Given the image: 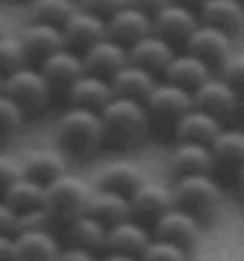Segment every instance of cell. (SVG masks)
I'll return each mask as SVG.
<instances>
[{"label": "cell", "mask_w": 244, "mask_h": 261, "mask_svg": "<svg viewBox=\"0 0 244 261\" xmlns=\"http://www.w3.org/2000/svg\"><path fill=\"white\" fill-rule=\"evenodd\" d=\"M103 139L115 149H132L146 139L151 129V115L146 103L132 96H113L101 111Z\"/></svg>", "instance_id": "6da1fadb"}, {"label": "cell", "mask_w": 244, "mask_h": 261, "mask_svg": "<svg viewBox=\"0 0 244 261\" xmlns=\"http://www.w3.org/2000/svg\"><path fill=\"white\" fill-rule=\"evenodd\" d=\"M56 139L60 149L79 159L96 153L98 146L105 142L101 113L82 106H70L56 122Z\"/></svg>", "instance_id": "7a4b0ae2"}, {"label": "cell", "mask_w": 244, "mask_h": 261, "mask_svg": "<svg viewBox=\"0 0 244 261\" xmlns=\"http://www.w3.org/2000/svg\"><path fill=\"white\" fill-rule=\"evenodd\" d=\"M94 187L79 175L63 173L56 180L46 185V211L50 216V223L56 225H70L74 218L87 214L89 201H91Z\"/></svg>", "instance_id": "3957f363"}, {"label": "cell", "mask_w": 244, "mask_h": 261, "mask_svg": "<svg viewBox=\"0 0 244 261\" xmlns=\"http://www.w3.org/2000/svg\"><path fill=\"white\" fill-rule=\"evenodd\" d=\"M3 91L12 96L26 111V115L29 113H41L48 106L50 96H53V87L46 80V74L41 72V67H32L29 63L5 74Z\"/></svg>", "instance_id": "277c9868"}, {"label": "cell", "mask_w": 244, "mask_h": 261, "mask_svg": "<svg viewBox=\"0 0 244 261\" xmlns=\"http://www.w3.org/2000/svg\"><path fill=\"white\" fill-rule=\"evenodd\" d=\"M175 204L187 208L194 216H208L213 214L223 199L221 185L213 180L211 173H194V175H180L173 185Z\"/></svg>", "instance_id": "5b68a950"}, {"label": "cell", "mask_w": 244, "mask_h": 261, "mask_svg": "<svg viewBox=\"0 0 244 261\" xmlns=\"http://www.w3.org/2000/svg\"><path fill=\"white\" fill-rule=\"evenodd\" d=\"M194 106L213 113L215 118H232L242 108V94L230 84L223 74H211L204 84H199L194 91Z\"/></svg>", "instance_id": "8992f818"}, {"label": "cell", "mask_w": 244, "mask_h": 261, "mask_svg": "<svg viewBox=\"0 0 244 261\" xmlns=\"http://www.w3.org/2000/svg\"><path fill=\"white\" fill-rule=\"evenodd\" d=\"M232 39H235L232 34L223 32L213 24L199 22V27L184 41V48L199 56L201 60H206L213 70H221L232 58Z\"/></svg>", "instance_id": "52a82bcc"}, {"label": "cell", "mask_w": 244, "mask_h": 261, "mask_svg": "<svg viewBox=\"0 0 244 261\" xmlns=\"http://www.w3.org/2000/svg\"><path fill=\"white\" fill-rule=\"evenodd\" d=\"M144 103L149 108L151 120H168L175 125L194 106V96H192V89H184L175 82L163 80L156 82V87L149 91Z\"/></svg>", "instance_id": "ba28073f"}, {"label": "cell", "mask_w": 244, "mask_h": 261, "mask_svg": "<svg viewBox=\"0 0 244 261\" xmlns=\"http://www.w3.org/2000/svg\"><path fill=\"white\" fill-rule=\"evenodd\" d=\"M153 238L168 240L175 245L184 247V249H194L201 240V223L199 216L189 214L187 208L175 204L173 208H168L163 216H158L153 221Z\"/></svg>", "instance_id": "9c48e42d"}, {"label": "cell", "mask_w": 244, "mask_h": 261, "mask_svg": "<svg viewBox=\"0 0 244 261\" xmlns=\"http://www.w3.org/2000/svg\"><path fill=\"white\" fill-rule=\"evenodd\" d=\"M39 67H41V72L46 74V80L50 82L53 91H67V89L87 72L84 60H82V53L70 46L58 48L50 56L39 60Z\"/></svg>", "instance_id": "30bf717a"}, {"label": "cell", "mask_w": 244, "mask_h": 261, "mask_svg": "<svg viewBox=\"0 0 244 261\" xmlns=\"http://www.w3.org/2000/svg\"><path fill=\"white\" fill-rule=\"evenodd\" d=\"M199 10L182 5L177 0H170L166 8H160L153 15V32L173 43H184L187 36L199 27Z\"/></svg>", "instance_id": "8fae6325"}, {"label": "cell", "mask_w": 244, "mask_h": 261, "mask_svg": "<svg viewBox=\"0 0 244 261\" xmlns=\"http://www.w3.org/2000/svg\"><path fill=\"white\" fill-rule=\"evenodd\" d=\"M82 60H84L87 72H94V74L111 80L120 67H125L129 63V48L111 36H103L82 50Z\"/></svg>", "instance_id": "7c38bea8"}, {"label": "cell", "mask_w": 244, "mask_h": 261, "mask_svg": "<svg viewBox=\"0 0 244 261\" xmlns=\"http://www.w3.org/2000/svg\"><path fill=\"white\" fill-rule=\"evenodd\" d=\"M105 24H108V36L129 48V43H134V41H139L142 36L153 32V15L127 3L120 10H115L105 19Z\"/></svg>", "instance_id": "4fadbf2b"}, {"label": "cell", "mask_w": 244, "mask_h": 261, "mask_svg": "<svg viewBox=\"0 0 244 261\" xmlns=\"http://www.w3.org/2000/svg\"><path fill=\"white\" fill-rule=\"evenodd\" d=\"M63 34H65V43L82 53L84 48H89L98 39L108 36V24H105V17L96 15L91 10L77 8L74 15L63 24Z\"/></svg>", "instance_id": "5bb4252c"}, {"label": "cell", "mask_w": 244, "mask_h": 261, "mask_svg": "<svg viewBox=\"0 0 244 261\" xmlns=\"http://www.w3.org/2000/svg\"><path fill=\"white\" fill-rule=\"evenodd\" d=\"M175 43L163 39L160 34L151 32L146 36H142L139 41L129 43V63H137L151 70L153 74H163L166 67L170 65V60L175 58Z\"/></svg>", "instance_id": "9a60e30c"}, {"label": "cell", "mask_w": 244, "mask_h": 261, "mask_svg": "<svg viewBox=\"0 0 244 261\" xmlns=\"http://www.w3.org/2000/svg\"><path fill=\"white\" fill-rule=\"evenodd\" d=\"M129 204H132L134 218H151V221H156L158 216H163L168 208L175 206L173 187L160 185V182L144 180L142 185L129 194Z\"/></svg>", "instance_id": "2e32d148"}, {"label": "cell", "mask_w": 244, "mask_h": 261, "mask_svg": "<svg viewBox=\"0 0 244 261\" xmlns=\"http://www.w3.org/2000/svg\"><path fill=\"white\" fill-rule=\"evenodd\" d=\"M168 168L175 177L194 173H213L215 161L211 153V144L199 142H177L168 156Z\"/></svg>", "instance_id": "e0dca14e"}, {"label": "cell", "mask_w": 244, "mask_h": 261, "mask_svg": "<svg viewBox=\"0 0 244 261\" xmlns=\"http://www.w3.org/2000/svg\"><path fill=\"white\" fill-rule=\"evenodd\" d=\"M151 240H153V235L134 216H129L125 221H118V223H113V225H108L105 252H125V254L139 256Z\"/></svg>", "instance_id": "ac0fdd59"}, {"label": "cell", "mask_w": 244, "mask_h": 261, "mask_svg": "<svg viewBox=\"0 0 244 261\" xmlns=\"http://www.w3.org/2000/svg\"><path fill=\"white\" fill-rule=\"evenodd\" d=\"M223 120L215 118L213 113L192 106L177 122H175V139L177 142H199V144H211L215 135L223 129Z\"/></svg>", "instance_id": "d6986e66"}, {"label": "cell", "mask_w": 244, "mask_h": 261, "mask_svg": "<svg viewBox=\"0 0 244 261\" xmlns=\"http://www.w3.org/2000/svg\"><path fill=\"white\" fill-rule=\"evenodd\" d=\"M60 249L63 247L56 240V235L50 232V228L15 232L17 261H56Z\"/></svg>", "instance_id": "ffe728a7"}, {"label": "cell", "mask_w": 244, "mask_h": 261, "mask_svg": "<svg viewBox=\"0 0 244 261\" xmlns=\"http://www.w3.org/2000/svg\"><path fill=\"white\" fill-rule=\"evenodd\" d=\"M65 94H67L70 106L101 111L103 106L115 96V91H113V84L108 77H101V74H94V72H84Z\"/></svg>", "instance_id": "44dd1931"}, {"label": "cell", "mask_w": 244, "mask_h": 261, "mask_svg": "<svg viewBox=\"0 0 244 261\" xmlns=\"http://www.w3.org/2000/svg\"><path fill=\"white\" fill-rule=\"evenodd\" d=\"M19 36H22V43L26 48V53H29V60H43L53 50L67 46L65 43L63 27L48 24V22H36V19H32V22L26 24L22 32H19Z\"/></svg>", "instance_id": "7402d4cb"}, {"label": "cell", "mask_w": 244, "mask_h": 261, "mask_svg": "<svg viewBox=\"0 0 244 261\" xmlns=\"http://www.w3.org/2000/svg\"><path fill=\"white\" fill-rule=\"evenodd\" d=\"M213 74V67L206 60H201L199 56H194L192 50H182V53H175V58L170 60V65L166 67L163 72V77L168 82H175V84H180L184 89H194L199 84H204L208 77Z\"/></svg>", "instance_id": "603a6c76"}, {"label": "cell", "mask_w": 244, "mask_h": 261, "mask_svg": "<svg viewBox=\"0 0 244 261\" xmlns=\"http://www.w3.org/2000/svg\"><path fill=\"white\" fill-rule=\"evenodd\" d=\"M19 163H22V173L26 177H34V180L48 185L50 180H56L58 175L67 173V161L58 149H29L19 156Z\"/></svg>", "instance_id": "cb8c5ba5"}, {"label": "cell", "mask_w": 244, "mask_h": 261, "mask_svg": "<svg viewBox=\"0 0 244 261\" xmlns=\"http://www.w3.org/2000/svg\"><path fill=\"white\" fill-rule=\"evenodd\" d=\"M199 19L237 36L244 32V3L239 0H206L199 8Z\"/></svg>", "instance_id": "d4e9b609"}, {"label": "cell", "mask_w": 244, "mask_h": 261, "mask_svg": "<svg viewBox=\"0 0 244 261\" xmlns=\"http://www.w3.org/2000/svg\"><path fill=\"white\" fill-rule=\"evenodd\" d=\"M87 214H91L105 225H113V223L125 221V218L132 216V204H129V197L122 194V192L105 190V187H96L94 185Z\"/></svg>", "instance_id": "484cf974"}, {"label": "cell", "mask_w": 244, "mask_h": 261, "mask_svg": "<svg viewBox=\"0 0 244 261\" xmlns=\"http://www.w3.org/2000/svg\"><path fill=\"white\" fill-rule=\"evenodd\" d=\"M211 153L215 161V168L237 173L244 163V129L237 127H223L211 142Z\"/></svg>", "instance_id": "4316f807"}, {"label": "cell", "mask_w": 244, "mask_h": 261, "mask_svg": "<svg viewBox=\"0 0 244 261\" xmlns=\"http://www.w3.org/2000/svg\"><path fill=\"white\" fill-rule=\"evenodd\" d=\"M156 77L151 70L142 67L137 63H127L125 67H120L115 74L111 77V84H113V91L118 96H132V98H139L144 101L149 91L156 87Z\"/></svg>", "instance_id": "83f0119b"}, {"label": "cell", "mask_w": 244, "mask_h": 261, "mask_svg": "<svg viewBox=\"0 0 244 261\" xmlns=\"http://www.w3.org/2000/svg\"><path fill=\"white\" fill-rule=\"evenodd\" d=\"M146 180V175L142 173V168L129 163V161H120V163H108L103 166L96 175V187H105V190H115L122 194H132L142 182Z\"/></svg>", "instance_id": "f1b7e54d"}, {"label": "cell", "mask_w": 244, "mask_h": 261, "mask_svg": "<svg viewBox=\"0 0 244 261\" xmlns=\"http://www.w3.org/2000/svg\"><path fill=\"white\" fill-rule=\"evenodd\" d=\"M0 199H5L17 214L32 211V208H41V206L46 204V185L39 180H34V177L22 175L19 180H15L10 185Z\"/></svg>", "instance_id": "f546056e"}, {"label": "cell", "mask_w": 244, "mask_h": 261, "mask_svg": "<svg viewBox=\"0 0 244 261\" xmlns=\"http://www.w3.org/2000/svg\"><path fill=\"white\" fill-rule=\"evenodd\" d=\"M67 235H70L72 245L87 247L91 252H101V249H105L108 225L101 223L98 218H94L91 214H84L67 225Z\"/></svg>", "instance_id": "4dcf8cb0"}, {"label": "cell", "mask_w": 244, "mask_h": 261, "mask_svg": "<svg viewBox=\"0 0 244 261\" xmlns=\"http://www.w3.org/2000/svg\"><path fill=\"white\" fill-rule=\"evenodd\" d=\"M79 8V0H29V17L36 22H48V24H58L63 27L74 10Z\"/></svg>", "instance_id": "1f68e13d"}, {"label": "cell", "mask_w": 244, "mask_h": 261, "mask_svg": "<svg viewBox=\"0 0 244 261\" xmlns=\"http://www.w3.org/2000/svg\"><path fill=\"white\" fill-rule=\"evenodd\" d=\"M26 63H29V53L22 43V36L10 32L0 34V74L5 77Z\"/></svg>", "instance_id": "d6a6232c"}, {"label": "cell", "mask_w": 244, "mask_h": 261, "mask_svg": "<svg viewBox=\"0 0 244 261\" xmlns=\"http://www.w3.org/2000/svg\"><path fill=\"white\" fill-rule=\"evenodd\" d=\"M24 120H26V111L12 96L0 91V142L15 137L24 127Z\"/></svg>", "instance_id": "836d02e7"}, {"label": "cell", "mask_w": 244, "mask_h": 261, "mask_svg": "<svg viewBox=\"0 0 244 261\" xmlns=\"http://www.w3.org/2000/svg\"><path fill=\"white\" fill-rule=\"evenodd\" d=\"M142 261H189V249L175 245V242H168V240L153 238L146 245L142 254H139Z\"/></svg>", "instance_id": "e575fe53"}, {"label": "cell", "mask_w": 244, "mask_h": 261, "mask_svg": "<svg viewBox=\"0 0 244 261\" xmlns=\"http://www.w3.org/2000/svg\"><path fill=\"white\" fill-rule=\"evenodd\" d=\"M50 216H48L46 206L41 208H32V211H24V214H17V230H39V228H50Z\"/></svg>", "instance_id": "d590c367"}, {"label": "cell", "mask_w": 244, "mask_h": 261, "mask_svg": "<svg viewBox=\"0 0 244 261\" xmlns=\"http://www.w3.org/2000/svg\"><path fill=\"white\" fill-rule=\"evenodd\" d=\"M22 163L19 159H12V156H0V197L5 194L10 185L15 180L22 177Z\"/></svg>", "instance_id": "8d00e7d4"}, {"label": "cell", "mask_w": 244, "mask_h": 261, "mask_svg": "<svg viewBox=\"0 0 244 261\" xmlns=\"http://www.w3.org/2000/svg\"><path fill=\"white\" fill-rule=\"evenodd\" d=\"M221 74L242 94L244 91V56H235L232 53V58L221 67Z\"/></svg>", "instance_id": "74e56055"}, {"label": "cell", "mask_w": 244, "mask_h": 261, "mask_svg": "<svg viewBox=\"0 0 244 261\" xmlns=\"http://www.w3.org/2000/svg\"><path fill=\"white\" fill-rule=\"evenodd\" d=\"M127 3H129V0H79V8L91 10V12H96V15H101L108 19L115 10H120L122 5H127Z\"/></svg>", "instance_id": "f35d334b"}, {"label": "cell", "mask_w": 244, "mask_h": 261, "mask_svg": "<svg viewBox=\"0 0 244 261\" xmlns=\"http://www.w3.org/2000/svg\"><path fill=\"white\" fill-rule=\"evenodd\" d=\"M56 261H98V256H96V252L87 249V247L70 245V247H63V249H60Z\"/></svg>", "instance_id": "ab89813d"}, {"label": "cell", "mask_w": 244, "mask_h": 261, "mask_svg": "<svg viewBox=\"0 0 244 261\" xmlns=\"http://www.w3.org/2000/svg\"><path fill=\"white\" fill-rule=\"evenodd\" d=\"M15 230H17V211L5 199H0V232L3 235H15Z\"/></svg>", "instance_id": "60d3db41"}, {"label": "cell", "mask_w": 244, "mask_h": 261, "mask_svg": "<svg viewBox=\"0 0 244 261\" xmlns=\"http://www.w3.org/2000/svg\"><path fill=\"white\" fill-rule=\"evenodd\" d=\"M0 261H17L15 235H3L0 232Z\"/></svg>", "instance_id": "b9f144b4"}, {"label": "cell", "mask_w": 244, "mask_h": 261, "mask_svg": "<svg viewBox=\"0 0 244 261\" xmlns=\"http://www.w3.org/2000/svg\"><path fill=\"white\" fill-rule=\"evenodd\" d=\"M170 0H129V5H134V8L144 10V12H149V15H156L160 8H166Z\"/></svg>", "instance_id": "7bdbcfd3"}, {"label": "cell", "mask_w": 244, "mask_h": 261, "mask_svg": "<svg viewBox=\"0 0 244 261\" xmlns=\"http://www.w3.org/2000/svg\"><path fill=\"white\" fill-rule=\"evenodd\" d=\"M98 261H142L134 254H125V252H105V256H101Z\"/></svg>", "instance_id": "ee69618b"}, {"label": "cell", "mask_w": 244, "mask_h": 261, "mask_svg": "<svg viewBox=\"0 0 244 261\" xmlns=\"http://www.w3.org/2000/svg\"><path fill=\"white\" fill-rule=\"evenodd\" d=\"M235 180H237V192H239V197L244 199V163L239 166V170L235 173Z\"/></svg>", "instance_id": "f6af8a7d"}, {"label": "cell", "mask_w": 244, "mask_h": 261, "mask_svg": "<svg viewBox=\"0 0 244 261\" xmlns=\"http://www.w3.org/2000/svg\"><path fill=\"white\" fill-rule=\"evenodd\" d=\"M189 261H223V259L221 256H215V254H197V256L189 254Z\"/></svg>", "instance_id": "bcb514c9"}, {"label": "cell", "mask_w": 244, "mask_h": 261, "mask_svg": "<svg viewBox=\"0 0 244 261\" xmlns=\"http://www.w3.org/2000/svg\"><path fill=\"white\" fill-rule=\"evenodd\" d=\"M177 3H182V5H189V8L199 10V8H201V5L206 3V0H177Z\"/></svg>", "instance_id": "7dc6e473"}, {"label": "cell", "mask_w": 244, "mask_h": 261, "mask_svg": "<svg viewBox=\"0 0 244 261\" xmlns=\"http://www.w3.org/2000/svg\"><path fill=\"white\" fill-rule=\"evenodd\" d=\"M5 32H8V24H5V19L0 17V34H5Z\"/></svg>", "instance_id": "c3c4849f"}, {"label": "cell", "mask_w": 244, "mask_h": 261, "mask_svg": "<svg viewBox=\"0 0 244 261\" xmlns=\"http://www.w3.org/2000/svg\"><path fill=\"white\" fill-rule=\"evenodd\" d=\"M3 82H5V77H3V74H0V91H3Z\"/></svg>", "instance_id": "681fc988"}, {"label": "cell", "mask_w": 244, "mask_h": 261, "mask_svg": "<svg viewBox=\"0 0 244 261\" xmlns=\"http://www.w3.org/2000/svg\"><path fill=\"white\" fill-rule=\"evenodd\" d=\"M239 111H242V113H244V91H242V108H239Z\"/></svg>", "instance_id": "f907efd6"}, {"label": "cell", "mask_w": 244, "mask_h": 261, "mask_svg": "<svg viewBox=\"0 0 244 261\" xmlns=\"http://www.w3.org/2000/svg\"><path fill=\"white\" fill-rule=\"evenodd\" d=\"M239 3H244V0H239Z\"/></svg>", "instance_id": "816d5d0a"}]
</instances>
